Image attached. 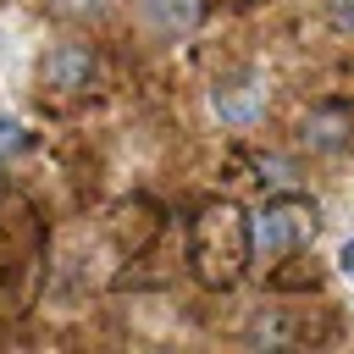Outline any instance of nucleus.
<instances>
[{
  "instance_id": "f257e3e1",
  "label": "nucleus",
  "mask_w": 354,
  "mask_h": 354,
  "mask_svg": "<svg viewBox=\"0 0 354 354\" xmlns=\"http://www.w3.org/2000/svg\"><path fill=\"white\" fill-rule=\"evenodd\" d=\"M249 266H254V238H249L243 205H232V199L199 205L188 221V271L205 288H238Z\"/></svg>"
},
{
  "instance_id": "f03ea898",
  "label": "nucleus",
  "mask_w": 354,
  "mask_h": 354,
  "mask_svg": "<svg viewBox=\"0 0 354 354\" xmlns=\"http://www.w3.org/2000/svg\"><path fill=\"white\" fill-rule=\"evenodd\" d=\"M315 227H321V210L304 194H271L260 205V216H249V238H254V254L260 260H282V254L310 249L315 243Z\"/></svg>"
},
{
  "instance_id": "7ed1b4c3",
  "label": "nucleus",
  "mask_w": 354,
  "mask_h": 354,
  "mask_svg": "<svg viewBox=\"0 0 354 354\" xmlns=\"http://www.w3.org/2000/svg\"><path fill=\"white\" fill-rule=\"evenodd\" d=\"M100 83V50L83 44V39H61L39 55V88L61 94V100H77Z\"/></svg>"
},
{
  "instance_id": "20e7f679",
  "label": "nucleus",
  "mask_w": 354,
  "mask_h": 354,
  "mask_svg": "<svg viewBox=\"0 0 354 354\" xmlns=\"http://www.w3.org/2000/svg\"><path fill=\"white\" fill-rule=\"evenodd\" d=\"M210 111H216L227 127H254V122L266 116V77H260V72H227V77H216Z\"/></svg>"
},
{
  "instance_id": "39448f33",
  "label": "nucleus",
  "mask_w": 354,
  "mask_h": 354,
  "mask_svg": "<svg viewBox=\"0 0 354 354\" xmlns=\"http://www.w3.org/2000/svg\"><path fill=\"white\" fill-rule=\"evenodd\" d=\"M299 144L310 155H343L354 144V111L343 100H326V105H310L304 122H299Z\"/></svg>"
},
{
  "instance_id": "423d86ee",
  "label": "nucleus",
  "mask_w": 354,
  "mask_h": 354,
  "mask_svg": "<svg viewBox=\"0 0 354 354\" xmlns=\"http://www.w3.org/2000/svg\"><path fill=\"white\" fill-rule=\"evenodd\" d=\"M310 321H299L293 310H254L249 326H243V343L254 348H293V343H310Z\"/></svg>"
},
{
  "instance_id": "0eeeda50",
  "label": "nucleus",
  "mask_w": 354,
  "mask_h": 354,
  "mask_svg": "<svg viewBox=\"0 0 354 354\" xmlns=\"http://www.w3.org/2000/svg\"><path fill=\"white\" fill-rule=\"evenodd\" d=\"M138 11H144V22H149L155 33L177 39V33H194V28H199L205 0H138Z\"/></svg>"
},
{
  "instance_id": "6e6552de",
  "label": "nucleus",
  "mask_w": 354,
  "mask_h": 354,
  "mask_svg": "<svg viewBox=\"0 0 354 354\" xmlns=\"http://www.w3.org/2000/svg\"><path fill=\"white\" fill-rule=\"evenodd\" d=\"M277 271L266 277V288L271 293H315L321 288V266H315V254L304 260V249L299 254H282V260H271Z\"/></svg>"
},
{
  "instance_id": "1a4fd4ad",
  "label": "nucleus",
  "mask_w": 354,
  "mask_h": 354,
  "mask_svg": "<svg viewBox=\"0 0 354 354\" xmlns=\"http://www.w3.org/2000/svg\"><path fill=\"white\" fill-rule=\"evenodd\" d=\"M28 149H33V133H28L17 116H6V111H0V166H6V160H17V155H28Z\"/></svg>"
},
{
  "instance_id": "9d476101",
  "label": "nucleus",
  "mask_w": 354,
  "mask_h": 354,
  "mask_svg": "<svg viewBox=\"0 0 354 354\" xmlns=\"http://www.w3.org/2000/svg\"><path fill=\"white\" fill-rule=\"evenodd\" d=\"M50 6V17H61V22H100L105 11H111V0H44Z\"/></svg>"
},
{
  "instance_id": "9b49d317",
  "label": "nucleus",
  "mask_w": 354,
  "mask_h": 354,
  "mask_svg": "<svg viewBox=\"0 0 354 354\" xmlns=\"http://www.w3.org/2000/svg\"><path fill=\"white\" fill-rule=\"evenodd\" d=\"M326 6H332V22L343 33H354V0H326Z\"/></svg>"
},
{
  "instance_id": "f8f14e48",
  "label": "nucleus",
  "mask_w": 354,
  "mask_h": 354,
  "mask_svg": "<svg viewBox=\"0 0 354 354\" xmlns=\"http://www.w3.org/2000/svg\"><path fill=\"white\" fill-rule=\"evenodd\" d=\"M337 271H343V277H354V238L337 249Z\"/></svg>"
},
{
  "instance_id": "ddd939ff",
  "label": "nucleus",
  "mask_w": 354,
  "mask_h": 354,
  "mask_svg": "<svg viewBox=\"0 0 354 354\" xmlns=\"http://www.w3.org/2000/svg\"><path fill=\"white\" fill-rule=\"evenodd\" d=\"M11 199V177H6V166H0V205Z\"/></svg>"
}]
</instances>
